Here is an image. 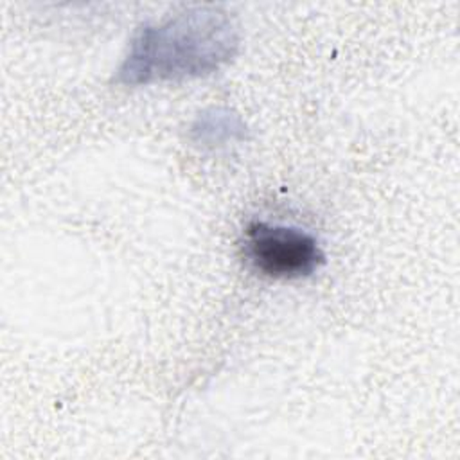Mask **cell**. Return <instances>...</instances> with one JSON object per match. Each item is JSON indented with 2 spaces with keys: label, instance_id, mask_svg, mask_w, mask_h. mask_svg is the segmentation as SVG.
Returning a JSON list of instances; mask_svg holds the SVG:
<instances>
[{
  "label": "cell",
  "instance_id": "6da1fadb",
  "mask_svg": "<svg viewBox=\"0 0 460 460\" xmlns=\"http://www.w3.org/2000/svg\"><path fill=\"white\" fill-rule=\"evenodd\" d=\"M239 49V27L225 9L189 7L142 25L113 79L124 86L198 79L226 66Z\"/></svg>",
  "mask_w": 460,
  "mask_h": 460
},
{
  "label": "cell",
  "instance_id": "7a4b0ae2",
  "mask_svg": "<svg viewBox=\"0 0 460 460\" xmlns=\"http://www.w3.org/2000/svg\"><path fill=\"white\" fill-rule=\"evenodd\" d=\"M243 257L257 273L279 280L309 277L325 262V253L313 234L259 219L244 228Z\"/></svg>",
  "mask_w": 460,
  "mask_h": 460
},
{
  "label": "cell",
  "instance_id": "3957f363",
  "mask_svg": "<svg viewBox=\"0 0 460 460\" xmlns=\"http://www.w3.org/2000/svg\"><path fill=\"white\" fill-rule=\"evenodd\" d=\"M189 137L192 144L203 149H217L234 142H243L248 137L244 120L228 108L203 110L190 124Z\"/></svg>",
  "mask_w": 460,
  "mask_h": 460
}]
</instances>
